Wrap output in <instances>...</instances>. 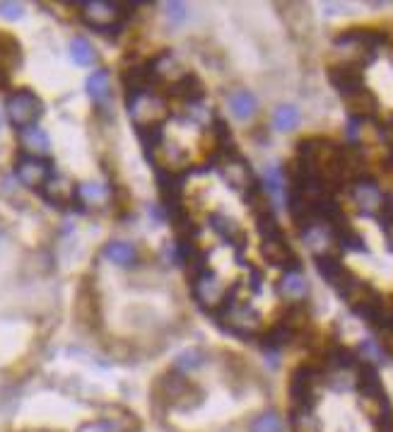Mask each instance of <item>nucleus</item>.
<instances>
[{
  "label": "nucleus",
  "instance_id": "nucleus-10",
  "mask_svg": "<svg viewBox=\"0 0 393 432\" xmlns=\"http://www.w3.org/2000/svg\"><path fill=\"white\" fill-rule=\"evenodd\" d=\"M328 77L333 82V87L340 92L343 97H352L355 92L365 90V77H362V65H355V63H340V65H333L328 70Z\"/></svg>",
  "mask_w": 393,
  "mask_h": 432
},
{
  "label": "nucleus",
  "instance_id": "nucleus-34",
  "mask_svg": "<svg viewBox=\"0 0 393 432\" xmlns=\"http://www.w3.org/2000/svg\"><path fill=\"white\" fill-rule=\"evenodd\" d=\"M360 124H362L360 117H350V121H348V138H350L352 143L360 138Z\"/></svg>",
  "mask_w": 393,
  "mask_h": 432
},
{
  "label": "nucleus",
  "instance_id": "nucleus-18",
  "mask_svg": "<svg viewBox=\"0 0 393 432\" xmlns=\"http://www.w3.org/2000/svg\"><path fill=\"white\" fill-rule=\"evenodd\" d=\"M46 200H51L53 205H68L72 198L77 196V188L70 184L68 179H60V176H53L48 179V184L41 188Z\"/></svg>",
  "mask_w": 393,
  "mask_h": 432
},
{
  "label": "nucleus",
  "instance_id": "nucleus-14",
  "mask_svg": "<svg viewBox=\"0 0 393 432\" xmlns=\"http://www.w3.org/2000/svg\"><path fill=\"white\" fill-rule=\"evenodd\" d=\"M20 60H22V51H20L17 39L5 32H0V82H3L10 72L17 70Z\"/></svg>",
  "mask_w": 393,
  "mask_h": 432
},
{
  "label": "nucleus",
  "instance_id": "nucleus-36",
  "mask_svg": "<svg viewBox=\"0 0 393 432\" xmlns=\"http://www.w3.org/2000/svg\"><path fill=\"white\" fill-rule=\"evenodd\" d=\"M384 338H382V348L384 352H389V355H393V331H382Z\"/></svg>",
  "mask_w": 393,
  "mask_h": 432
},
{
  "label": "nucleus",
  "instance_id": "nucleus-6",
  "mask_svg": "<svg viewBox=\"0 0 393 432\" xmlns=\"http://www.w3.org/2000/svg\"><path fill=\"white\" fill-rule=\"evenodd\" d=\"M82 17L90 27L95 29H119L121 17H124V5L119 3H107V0H87L82 3Z\"/></svg>",
  "mask_w": 393,
  "mask_h": 432
},
{
  "label": "nucleus",
  "instance_id": "nucleus-21",
  "mask_svg": "<svg viewBox=\"0 0 393 432\" xmlns=\"http://www.w3.org/2000/svg\"><path fill=\"white\" fill-rule=\"evenodd\" d=\"M104 256L116 266H133L138 261V252L131 242H109L104 247Z\"/></svg>",
  "mask_w": 393,
  "mask_h": 432
},
{
  "label": "nucleus",
  "instance_id": "nucleus-33",
  "mask_svg": "<svg viewBox=\"0 0 393 432\" xmlns=\"http://www.w3.org/2000/svg\"><path fill=\"white\" fill-rule=\"evenodd\" d=\"M186 5L183 3H167V17L169 20H174V22H181V20H186Z\"/></svg>",
  "mask_w": 393,
  "mask_h": 432
},
{
  "label": "nucleus",
  "instance_id": "nucleus-3",
  "mask_svg": "<svg viewBox=\"0 0 393 432\" xmlns=\"http://www.w3.org/2000/svg\"><path fill=\"white\" fill-rule=\"evenodd\" d=\"M217 319H220V324H222L230 333H235V336H251V333H256L261 326L259 312H256L249 302L237 300L235 295H232L230 302L217 312Z\"/></svg>",
  "mask_w": 393,
  "mask_h": 432
},
{
  "label": "nucleus",
  "instance_id": "nucleus-23",
  "mask_svg": "<svg viewBox=\"0 0 393 432\" xmlns=\"http://www.w3.org/2000/svg\"><path fill=\"white\" fill-rule=\"evenodd\" d=\"M87 94L99 107L109 99V72L107 70H95L87 77Z\"/></svg>",
  "mask_w": 393,
  "mask_h": 432
},
{
  "label": "nucleus",
  "instance_id": "nucleus-35",
  "mask_svg": "<svg viewBox=\"0 0 393 432\" xmlns=\"http://www.w3.org/2000/svg\"><path fill=\"white\" fill-rule=\"evenodd\" d=\"M249 271H251V288H254V292H261V281H263L261 271L254 269V266H251Z\"/></svg>",
  "mask_w": 393,
  "mask_h": 432
},
{
  "label": "nucleus",
  "instance_id": "nucleus-30",
  "mask_svg": "<svg viewBox=\"0 0 393 432\" xmlns=\"http://www.w3.org/2000/svg\"><path fill=\"white\" fill-rule=\"evenodd\" d=\"M360 352L367 360H382L384 357V348H379V343H374V340H365V343L360 345Z\"/></svg>",
  "mask_w": 393,
  "mask_h": 432
},
{
  "label": "nucleus",
  "instance_id": "nucleus-16",
  "mask_svg": "<svg viewBox=\"0 0 393 432\" xmlns=\"http://www.w3.org/2000/svg\"><path fill=\"white\" fill-rule=\"evenodd\" d=\"M169 92L174 97H179L181 102H186L188 104H198V102H203V85L195 75H191V72H186V75L181 77V80H176L174 85H169Z\"/></svg>",
  "mask_w": 393,
  "mask_h": 432
},
{
  "label": "nucleus",
  "instance_id": "nucleus-4",
  "mask_svg": "<svg viewBox=\"0 0 393 432\" xmlns=\"http://www.w3.org/2000/svg\"><path fill=\"white\" fill-rule=\"evenodd\" d=\"M239 290V283H235L232 288H227V285L220 281L217 276H215L212 271H205L203 276H198L193 281V295L195 300H198L205 309H212V312H217V309H222L227 302H230V297L235 295Z\"/></svg>",
  "mask_w": 393,
  "mask_h": 432
},
{
  "label": "nucleus",
  "instance_id": "nucleus-17",
  "mask_svg": "<svg viewBox=\"0 0 393 432\" xmlns=\"http://www.w3.org/2000/svg\"><path fill=\"white\" fill-rule=\"evenodd\" d=\"M20 145L24 150V155H32V157H44L48 148H51V141L39 126H32V129H24L20 131Z\"/></svg>",
  "mask_w": 393,
  "mask_h": 432
},
{
  "label": "nucleus",
  "instance_id": "nucleus-31",
  "mask_svg": "<svg viewBox=\"0 0 393 432\" xmlns=\"http://www.w3.org/2000/svg\"><path fill=\"white\" fill-rule=\"evenodd\" d=\"M22 12L24 10L20 3H0V17H5V20H20Z\"/></svg>",
  "mask_w": 393,
  "mask_h": 432
},
{
  "label": "nucleus",
  "instance_id": "nucleus-8",
  "mask_svg": "<svg viewBox=\"0 0 393 432\" xmlns=\"http://www.w3.org/2000/svg\"><path fill=\"white\" fill-rule=\"evenodd\" d=\"M261 254L270 266H280V269H285V271H299V261H297V256H294L292 247L287 244L282 230L275 234H270V237H263Z\"/></svg>",
  "mask_w": 393,
  "mask_h": 432
},
{
  "label": "nucleus",
  "instance_id": "nucleus-24",
  "mask_svg": "<svg viewBox=\"0 0 393 432\" xmlns=\"http://www.w3.org/2000/svg\"><path fill=\"white\" fill-rule=\"evenodd\" d=\"M292 338H294L292 328H287L285 324H275L268 333H263L261 343H263V348H268V350H278L282 345L290 343Z\"/></svg>",
  "mask_w": 393,
  "mask_h": 432
},
{
  "label": "nucleus",
  "instance_id": "nucleus-5",
  "mask_svg": "<svg viewBox=\"0 0 393 432\" xmlns=\"http://www.w3.org/2000/svg\"><path fill=\"white\" fill-rule=\"evenodd\" d=\"M126 99H128V112H131V117L138 126H159V121L167 117L164 99L152 92V90L126 97Z\"/></svg>",
  "mask_w": 393,
  "mask_h": 432
},
{
  "label": "nucleus",
  "instance_id": "nucleus-25",
  "mask_svg": "<svg viewBox=\"0 0 393 432\" xmlns=\"http://www.w3.org/2000/svg\"><path fill=\"white\" fill-rule=\"evenodd\" d=\"M70 56L77 65H95L97 63V51L92 48V44L82 36H75L70 41Z\"/></svg>",
  "mask_w": 393,
  "mask_h": 432
},
{
  "label": "nucleus",
  "instance_id": "nucleus-13",
  "mask_svg": "<svg viewBox=\"0 0 393 432\" xmlns=\"http://www.w3.org/2000/svg\"><path fill=\"white\" fill-rule=\"evenodd\" d=\"M147 70H150L152 82L167 80L169 85H174L176 80H181V77L186 75L174 53H159V56H155L147 63Z\"/></svg>",
  "mask_w": 393,
  "mask_h": 432
},
{
  "label": "nucleus",
  "instance_id": "nucleus-15",
  "mask_svg": "<svg viewBox=\"0 0 393 432\" xmlns=\"http://www.w3.org/2000/svg\"><path fill=\"white\" fill-rule=\"evenodd\" d=\"M227 107H230V112L235 114L237 119H242V121H249L256 114V109H259V104H256V97L251 94L249 90H244V87L232 90V92L227 94Z\"/></svg>",
  "mask_w": 393,
  "mask_h": 432
},
{
  "label": "nucleus",
  "instance_id": "nucleus-2",
  "mask_svg": "<svg viewBox=\"0 0 393 432\" xmlns=\"http://www.w3.org/2000/svg\"><path fill=\"white\" fill-rule=\"evenodd\" d=\"M5 114H8L10 124L15 126V129L24 131L36 126V121L44 114V104H41V99L32 90H15V92L8 94V99H5Z\"/></svg>",
  "mask_w": 393,
  "mask_h": 432
},
{
  "label": "nucleus",
  "instance_id": "nucleus-27",
  "mask_svg": "<svg viewBox=\"0 0 393 432\" xmlns=\"http://www.w3.org/2000/svg\"><path fill=\"white\" fill-rule=\"evenodd\" d=\"M249 432H282V421H280L278 413H273V411L261 413V416L251 423Z\"/></svg>",
  "mask_w": 393,
  "mask_h": 432
},
{
  "label": "nucleus",
  "instance_id": "nucleus-9",
  "mask_svg": "<svg viewBox=\"0 0 393 432\" xmlns=\"http://www.w3.org/2000/svg\"><path fill=\"white\" fill-rule=\"evenodd\" d=\"M352 200L365 215H379L389 198H386L382 188L367 176V179H360L352 184Z\"/></svg>",
  "mask_w": 393,
  "mask_h": 432
},
{
  "label": "nucleus",
  "instance_id": "nucleus-20",
  "mask_svg": "<svg viewBox=\"0 0 393 432\" xmlns=\"http://www.w3.org/2000/svg\"><path fill=\"white\" fill-rule=\"evenodd\" d=\"M348 107L350 112H352V117H360V119H367V117H374L379 109V102L377 97H374L370 90H360V92H355L352 97H348Z\"/></svg>",
  "mask_w": 393,
  "mask_h": 432
},
{
  "label": "nucleus",
  "instance_id": "nucleus-28",
  "mask_svg": "<svg viewBox=\"0 0 393 432\" xmlns=\"http://www.w3.org/2000/svg\"><path fill=\"white\" fill-rule=\"evenodd\" d=\"M174 364H176L179 372H193V369H198L203 364V352L195 350V348L183 350V352H179V357H176Z\"/></svg>",
  "mask_w": 393,
  "mask_h": 432
},
{
  "label": "nucleus",
  "instance_id": "nucleus-11",
  "mask_svg": "<svg viewBox=\"0 0 393 432\" xmlns=\"http://www.w3.org/2000/svg\"><path fill=\"white\" fill-rule=\"evenodd\" d=\"M210 225L225 242H230V244L237 249V261L242 264V249H247V234H244L242 225H239L235 217L222 215V212H212Z\"/></svg>",
  "mask_w": 393,
  "mask_h": 432
},
{
  "label": "nucleus",
  "instance_id": "nucleus-19",
  "mask_svg": "<svg viewBox=\"0 0 393 432\" xmlns=\"http://www.w3.org/2000/svg\"><path fill=\"white\" fill-rule=\"evenodd\" d=\"M278 292L282 297H290V300H302L309 292V283L302 276V271H285L282 281L278 283Z\"/></svg>",
  "mask_w": 393,
  "mask_h": 432
},
{
  "label": "nucleus",
  "instance_id": "nucleus-29",
  "mask_svg": "<svg viewBox=\"0 0 393 432\" xmlns=\"http://www.w3.org/2000/svg\"><path fill=\"white\" fill-rule=\"evenodd\" d=\"M77 196L85 200V203H92V205H102L107 200V188L99 186V184H85L77 188Z\"/></svg>",
  "mask_w": 393,
  "mask_h": 432
},
{
  "label": "nucleus",
  "instance_id": "nucleus-7",
  "mask_svg": "<svg viewBox=\"0 0 393 432\" xmlns=\"http://www.w3.org/2000/svg\"><path fill=\"white\" fill-rule=\"evenodd\" d=\"M15 172H17V176H20L22 184H27L32 188H44L48 184V179L56 176V169H53L51 162L44 160V157L24 155V152L17 157Z\"/></svg>",
  "mask_w": 393,
  "mask_h": 432
},
{
  "label": "nucleus",
  "instance_id": "nucleus-22",
  "mask_svg": "<svg viewBox=\"0 0 393 432\" xmlns=\"http://www.w3.org/2000/svg\"><path fill=\"white\" fill-rule=\"evenodd\" d=\"M263 188L278 200L285 196V174H282L278 164H268V167L263 169Z\"/></svg>",
  "mask_w": 393,
  "mask_h": 432
},
{
  "label": "nucleus",
  "instance_id": "nucleus-12",
  "mask_svg": "<svg viewBox=\"0 0 393 432\" xmlns=\"http://www.w3.org/2000/svg\"><path fill=\"white\" fill-rule=\"evenodd\" d=\"M316 269L338 290V295H343V292L350 288V283L355 281L352 273H350L345 266L340 264V259L333 256V254H328V256H316Z\"/></svg>",
  "mask_w": 393,
  "mask_h": 432
},
{
  "label": "nucleus",
  "instance_id": "nucleus-1",
  "mask_svg": "<svg viewBox=\"0 0 393 432\" xmlns=\"http://www.w3.org/2000/svg\"><path fill=\"white\" fill-rule=\"evenodd\" d=\"M212 164H217L220 176H222L227 184L235 188V191H244V196H247L249 191H254V188H259L249 162L244 160V157H239L235 150L222 152V155H210V167Z\"/></svg>",
  "mask_w": 393,
  "mask_h": 432
},
{
  "label": "nucleus",
  "instance_id": "nucleus-26",
  "mask_svg": "<svg viewBox=\"0 0 393 432\" xmlns=\"http://www.w3.org/2000/svg\"><path fill=\"white\" fill-rule=\"evenodd\" d=\"M299 124V112L294 107L290 104H282L275 109V114H273V126L278 131H292L294 126Z\"/></svg>",
  "mask_w": 393,
  "mask_h": 432
},
{
  "label": "nucleus",
  "instance_id": "nucleus-32",
  "mask_svg": "<svg viewBox=\"0 0 393 432\" xmlns=\"http://www.w3.org/2000/svg\"><path fill=\"white\" fill-rule=\"evenodd\" d=\"M382 138H384V145H386V150H389V155L393 160V117H389L382 124Z\"/></svg>",
  "mask_w": 393,
  "mask_h": 432
},
{
  "label": "nucleus",
  "instance_id": "nucleus-37",
  "mask_svg": "<svg viewBox=\"0 0 393 432\" xmlns=\"http://www.w3.org/2000/svg\"><path fill=\"white\" fill-rule=\"evenodd\" d=\"M382 225H384V230H386V237H389V247L393 249V217H391V220L382 222Z\"/></svg>",
  "mask_w": 393,
  "mask_h": 432
}]
</instances>
